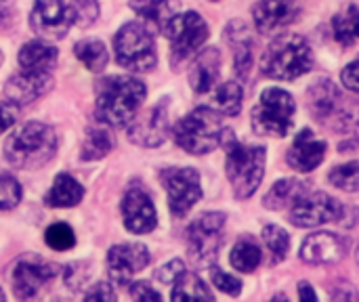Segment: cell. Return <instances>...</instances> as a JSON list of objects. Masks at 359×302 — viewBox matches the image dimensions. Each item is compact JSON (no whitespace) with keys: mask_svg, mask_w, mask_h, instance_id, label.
Listing matches in <instances>:
<instances>
[{"mask_svg":"<svg viewBox=\"0 0 359 302\" xmlns=\"http://www.w3.org/2000/svg\"><path fill=\"white\" fill-rule=\"evenodd\" d=\"M330 183L343 191H358L359 189V162H349L345 166H337L330 172Z\"/></svg>","mask_w":359,"mask_h":302,"instance_id":"cell-35","label":"cell"},{"mask_svg":"<svg viewBox=\"0 0 359 302\" xmlns=\"http://www.w3.org/2000/svg\"><path fill=\"white\" fill-rule=\"evenodd\" d=\"M219 67H221V55L217 48H206L202 50V55H198L191 71H189V82L191 88L198 95L210 92L217 86L219 80Z\"/></svg>","mask_w":359,"mask_h":302,"instance_id":"cell-21","label":"cell"},{"mask_svg":"<svg viewBox=\"0 0 359 302\" xmlns=\"http://www.w3.org/2000/svg\"><path fill=\"white\" fill-rule=\"evenodd\" d=\"M53 86L50 71H25L13 76L4 86V97L15 105H27L48 92Z\"/></svg>","mask_w":359,"mask_h":302,"instance_id":"cell-17","label":"cell"},{"mask_svg":"<svg viewBox=\"0 0 359 302\" xmlns=\"http://www.w3.org/2000/svg\"><path fill=\"white\" fill-rule=\"evenodd\" d=\"M223 137L221 118L210 107H198L185 116L175 128V141L181 149L194 156L212 151Z\"/></svg>","mask_w":359,"mask_h":302,"instance_id":"cell-5","label":"cell"},{"mask_svg":"<svg viewBox=\"0 0 359 302\" xmlns=\"http://www.w3.org/2000/svg\"><path fill=\"white\" fill-rule=\"evenodd\" d=\"M8 13H11V4H8V0H0V19L8 17Z\"/></svg>","mask_w":359,"mask_h":302,"instance_id":"cell-45","label":"cell"},{"mask_svg":"<svg viewBox=\"0 0 359 302\" xmlns=\"http://www.w3.org/2000/svg\"><path fill=\"white\" fill-rule=\"evenodd\" d=\"M84 298L86 301H116V292L109 284H97L84 294Z\"/></svg>","mask_w":359,"mask_h":302,"instance_id":"cell-42","label":"cell"},{"mask_svg":"<svg viewBox=\"0 0 359 302\" xmlns=\"http://www.w3.org/2000/svg\"><path fill=\"white\" fill-rule=\"evenodd\" d=\"M57 153V135L50 126L40 122H27L19 126L4 143L6 160L25 170L48 164Z\"/></svg>","mask_w":359,"mask_h":302,"instance_id":"cell-2","label":"cell"},{"mask_svg":"<svg viewBox=\"0 0 359 302\" xmlns=\"http://www.w3.org/2000/svg\"><path fill=\"white\" fill-rule=\"evenodd\" d=\"M72 23L74 13L72 6L65 4V0H36L29 15L32 29L48 40H61L72 27Z\"/></svg>","mask_w":359,"mask_h":302,"instance_id":"cell-13","label":"cell"},{"mask_svg":"<svg viewBox=\"0 0 359 302\" xmlns=\"http://www.w3.org/2000/svg\"><path fill=\"white\" fill-rule=\"evenodd\" d=\"M341 78H343V84H345L349 90L359 92V61L347 65V67L343 69V76H341Z\"/></svg>","mask_w":359,"mask_h":302,"instance_id":"cell-43","label":"cell"},{"mask_svg":"<svg viewBox=\"0 0 359 302\" xmlns=\"http://www.w3.org/2000/svg\"><path fill=\"white\" fill-rule=\"evenodd\" d=\"M0 63H2V53H0Z\"/></svg>","mask_w":359,"mask_h":302,"instance_id":"cell-47","label":"cell"},{"mask_svg":"<svg viewBox=\"0 0 359 302\" xmlns=\"http://www.w3.org/2000/svg\"><path fill=\"white\" fill-rule=\"evenodd\" d=\"M242 86L238 82H225L221 84L215 95H212V103L215 107L225 114V116H238L242 109Z\"/></svg>","mask_w":359,"mask_h":302,"instance_id":"cell-31","label":"cell"},{"mask_svg":"<svg viewBox=\"0 0 359 302\" xmlns=\"http://www.w3.org/2000/svg\"><path fill=\"white\" fill-rule=\"evenodd\" d=\"M130 296L135 301H162V296L156 290H151V286H147L145 282L130 284Z\"/></svg>","mask_w":359,"mask_h":302,"instance_id":"cell-41","label":"cell"},{"mask_svg":"<svg viewBox=\"0 0 359 302\" xmlns=\"http://www.w3.org/2000/svg\"><path fill=\"white\" fill-rule=\"evenodd\" d=\"M303 195H305V183L294 179H284L269 189L263 204L269 210H284L286 206H294Z\"/></svg>","mask_w":359,"mask_h":302,"instance_id":"cell-25","label":"cell"},{"mask_svg":"<svg viewBox=\"0 0 359 302\" xmlns=\"http://www.w3.org/2000/svg\"><path fill=\"white\" fill-rule=\"evenodd\" d=\"M294 124V101L286 90L267 88L252 109V128L267 137H286Z\"/></svg>","mask_w":359,"mask_h":302,"instance_id":"cell-7","label":"cell"},{"mask_svg":"<svg viewBox=\"0 0 359 302\" xmlns=\"http://www.w3.org/2000/svg\"><path fill=\"white\" fill-rule=\"evenodd\" d=\"M210 277H212V284H215L221 292H225V294H229V296H238V294L242 292L240 280H236L233 275L221 271L219 267H212V269H210Z\"/></svg>","mask_w":359,"mask_h":302,"instance_id":"cell-38","label":"cell"},{"mask_svg":"<svg viewBox=\"0 0 359 302\" xmlns=\"http://www.w3.org/2000/svg\"><path fill=\"white\" fill-rule=\"evenodd\" d=\"M162 185L168 193V206L175 219H183L200 200V174L194 168H166L160 172Z\"/></svg>","mask_w":359,"mask_h":302,"instance_id":"cell-10","label":"cell"},{"mask_svg":"<svg viewBox=\"0 0 359 302\" xmlns=\"http://www.w3.org/2000/svg\"><path fill=\"white\" fill-rule=\"evenodd\" d=\"M114 48H116V61L133 71H149L156 67V44L149 34V29L139 23V21H128L124 23L116 38H114Z\"/></svg>","mask_w":359,"mask_h":302,"instance_id":"cell-6","label":"cell"},{"mask_svg":"<svg viewBox=\"0 0 359 302\" xmlns=\"http://www.w3.org/2000/svg\"><path fill=\"white\" fill-rule=\"evenodd\" d=\"M345 208L339 200L326 193L303 195L290 210V223L301 229L320 227L326 223H337L343 217Z\"/></svg>","mask_w":359,"mask_h":302,"instance_id":"cell-11","label":"cell"},{"mask_svg":"<svg viewBox=\"0 0 359 302\" xmlns=\"http://www.w3.org/2000/svg\"><path fill=\"white\" fill-rule=\"evenodd\" d=\"M225 225V214L206 212L198 217L187 229L189 256L198 267H210L221 248V231Z\"/></svg>","mask_w":359,"mask_h":302,"instance_id":"cell-9","label":"cell"},{"mask_svg":"<svg viewBox=\"0 0 359 302\" xmlns=\"http://www.w3.org/2000/svg\"><path fill=\"white\" fill-rule=\"evenodd\" d=\"M72 13H74V21L80 27H88L97 21L99 17V2L97 0H72Z\"/></svg>","mask_w":359,"mask_h":302,"instance_id":"cell-36","label":"cell"},{"mask_svg":"<svg viewBox=\"0 0 359 302\" xmlns=\"http://www.w3.org/2000/svg\"><path fill=\"white\" fill-rule=\"evenodd\" d=\"M185 271L183 263L181 261H170L168 265H164L162 269H158L156 273V280H160L162 284H175V280Z\"/></svg>","mask_w":359,"mask_h":302,"instance_id":"cell-40","label":"cell"},{"mask_svg":"<svg viewBox=\"0 0 359 302\" xmlns=\"http://www.w3.org/2000/svg\"><path fill=\"white\" fill-rule=\"evenodd\" d=\"M221 141L227 149V177L233 193L238 200H248L263 181L265 149L240 143L231 130H223Z\"/></svg>","mask_w":359,"mask_h":302,"instance_id":"cell-3","label":"cell"},{"mask_svg":"<svg viewBox=\"0 0 359 302\" xmlns=\"http://www.w3.org/2000/svg\"><path fill=\"white\" fill-rule=\"evenodd\" d=\"M233 23H236L238 32H233V27L229 25L225 32V38L236 48V71H238V76L246 78V74L252 65V42H250L248 32H246V25L240 21H233Z\"/></svg>","mask_w":359,"mask_h":302,"instance_id":"cell-26","label":"cell"},{"mask_svg":"<svg viewBox=\"0 0 359 302\" xmlns=\"http://www.w3.org/2000/svg\"><path fill=\"white\" fill-rule=\"evenodd\" d=\"M114 147L111 135L103 128H88L86 137H84V145H82V160L90 162V160H101L105 158Z\"/></svg>","mask_w":359,"mask_h":302,"instance_id":"cell-32","label":"cell"},{"mask_svg":"<svg viewBox=\"0 0 359 302\" xmlns=\"http://www.w3.org/2000/svg\"><path fill=\"white\" fill-rule=\"evenodd\" d=\"M332 29L334 38L343 46H351L355 40H359V8L355 4L345 6L334 19H332Z\"/></svg>","mask_w":359,"mask_h":302,"instance_id":"cell-27","label":"cell"},{"mask_svg":"<svg viewBox=\"0 0 359 302\" xmlns=\"http://www.w3.org/2000/svg\"><path fill=\"white\" fill-rule=\"evenodd\" d=\"M120 210H122L124 227L130 233H137V235L149 233L158 225V214H156L154 202L141 185H133L126 191V195L122 198Z\"/></svg>","mask_w":359,"mask_h":302,"instance_id":"cell-14","label":"cell"},{"mask_svg":"<svg viewBox=\"0 0 359 302\" xmlns=\"http://www.w3.org/2000/svg\"><path fill=\"white\" fill-rule=\"evenodd\" d=\"M59 273V265L46 263L40 256H25L17 263L13 271V292L21 301L36 298L40 290L53 282Z\"/></svg>","mask_w":359,"mask_h":302,"instance_id":"cell-12","label":"cell"},{"mask_svg":"<svg viewBox=\"0 0 359 302\" xmlns=\"http://www.w3.org/2000/svg\"><path fill=\"white\" fill-rule=\"evenodd\" d=\"M358 263H359V250H358Z\"/></svg>","mask_w":359,"mask_h":302,"instance_id":"cell-48","label":"cell"},{"mask_svg":"<svg viewBox=\"0 0 359 302\" xmlns=\"http://www.w3.org/2000/svg\"><path fill=\"white\" fill-rule=\"evenodd\" d=\"M151 256L143 244H120L107 252V269L114 284H128L135 273H141L149 265Z\"/></svg>","mask_w":359,"mask_h":302,"instance_id":"cell-15","label":"cell"},{"mask_svg":"<svg viewBox=\"0 0 359 302\" xmlns=\"http://www.w3.org/2000/svg\"><path fill=\"white\" fill-rule=\"evenodd\" d=\"M44 240H46V246L57 250V252H63V250H69L74 248L76 244V235H74V229L65 223H55L46 229L44 233Z\"/></svg>","mask_w":359,"mask_h":302,"instance_id":"cell-33","label":"cell"},{"mask_svg":"<svg viewBox=\"0 0 359 302\" xmlns=\"http://www.w3.org/2000/svg\"><path fill=\"white\" fill-rule=\"evenodd\" d=\"M133 11L139 13L147 23H151L156 29H166L170 19L179 11V0H133Z\"/></svg>","mask_w":359,"mask_h":302,"instance_id":"cell-24","label":"cell"},{"mask_svg":"<svg viewBox=\"0 0 359 302\" xmlns=\"http://www.w3.org/2000/svg\"><path fill=\"white\" fill-rule=\"evenodd\" d=\"M311 48L307 40L299 34L278 36L263 55L261 71L273 80H294L309 71Z\"/></svg>","mask_w":359,"mask_h":302,"instance_id":"cell-4","label":"cell"},{"mask_svg":"<svg viewBox=\"0 0 359 302\" xmlns=\"http://www.w3.org/2000/svg\"><path fill=\"white\" fill-rule=\"evenodd\" d=\"M299 15L294 0H261L252 8L255 25L261 34H271L278 27L292 23Z\"/></svg>","mask_w":359,"mask_h":302,"instance_id":"cell-20","label":"cell"},{"mask_svg":"<svg viewBox=\"0 0 359 302\" xmlns=\"http://www.w3.org/2000/svg\"><path fill=\"white\" fill-rule=\"evenodd\" d=\"M135 122L128 128V139L141 147H158L164 143L168 135V99H162L154 109H149L141 118H133Z\"/></svg>","mask_w":359,"mask_h":302,"instance_id":"cell-16","label":"cell"},{"mask_svg":"<svg viewBox=\"0 0 359 302\" xmlns=\"http://www.w3.org/2000/svg\"><path fill=\"white\" fill-rule=\"evenodd\" d=\"M299 298H301V301H316L318 296H316V292L311 290L309 284H301V286H299Z\"/></svg>","mask_w":359,"mask_h":302,"instance_id":"cell-44","label":"cell"},{"mask_svg":"<svg viewBox=\"0 0 359 302\" xmlns=\"http://www.w3.org/2000/svg\"><path fill=\"white\" fill-rule=\"evenodd\" d=\"M17 116H19V105L11 103L8 99L0 101V132L11 128L17 122Z\"/></svg>","mask_w":359,"mask_h":302,"instance_id":"cell-39","label":"cell"},{"mask_svg":"<svg viewBox=\"0 0 359 302\" xmlns=\"http://www.w3.org/2000/svg\"><path fill=\"white\" fill-rule=\"evenodd\" d=\"M170 298L172 301H212V294L198 275L183 271L175 280V290Z\"/></svg>","mask_w":359,"mask_h":302,"instance_id":"cell-28","label":"cell"},{"mask_svg":"<svg viewBox=\"0 0 359 302\" xmlns=\"http://www.w3.org/2000/svg\"><path fill=\"white\" fill-rule=\"evenodd\" d=\"M229 261H231L233 269H238L242 273H252L261 265V248L252 240L244 238L231 250V259Z\"/></svg>","mask_w":359,"mask_h":302,"instance_id":"cell-30","label":"cell"},{"mask_svg":"<svg viewBox=\"0 0 359 302\" xmlns=\"http://www.w3.org/2000/svg\"><path fill=\"white\" fill-rule=\"evenodd\" d=\"M326 141L318 139L311 130H301L288 151V164L299 172H309L318 168L326 156Z\"/></svg>","mask_w":359,"mask_h":302,"instance_id":"cell-19","label":"cell"},{"mask_svg":"<svg viewBox=\"0 0 359 302\" xmlns=\"http://www.w3.org/2000/svg\"><path fill=\"white\" fill-rule=\"evenodd\" d=\"M76 57L80 59V63H84V67H88L90 71H103L107 65V50L103 46L101 40L88 38V40H80L74 46Z\"/></svg>","mask_w":359,"mask_h":302,"instance_id":"cell-29","label":"cell"},{"mask_svg":"<svg viewBox=\"0 0 359 302\" xmlns=\"http://www.w3.org/2000/svg\"><path fill=\"white\" fill-rule=\"evenodd\" d=\"M166 38L170 40V61L172 67L179 69L181 63H185L208 38V25L206 21L189 11L183 15H175L170 23L164 29Z\"/></svg>","mask_w":359,"mask_h":302,"instance_id":"cell-8","label":"cell"},{"mask_svg":"<svg viewBox=\"0 0 359 302\" xmlns=\"http://www.w3.org/2000/svg\"><path fill=\"white\" fill-rule=\"evenodd\" d=\"M347 254V244L337 233H313L303 242L301 259L309 265H334Z\"/></svg>","mask_w":359,"mask_h":302,"instance_id":"cell-18","label":"cell"},{"mask_svg":"<svg viewBox=\"0 0 359 302\" xmlns=\"http://www.w3.org/2000/svg\"><path fill=\"white\" fill-rule=\"evenodd\" d=\"M21 202V185L8 174L0 177V210H11Z\"/></svg>","mask_w":359,"mask_h":302,"instance_id":"cell-37","label":"cell"},{"mask_svg":"<svg viewBox=\"0 0 359 302\" xmlns=\"http://www.w3.org/2000/svg\"><path fill=\"white\" fill-rule=\"evenodd\" d=\"M145 84L133 76H109L97 86V118L114 128L126 126L145 99Z\"/></svg>","mask_w":359,"mask_h":302,"instance_id":"cell-1","label":"cell"},{"mask_svg":"<svg viewBox=\"0 0 359 302\" xmlns=\"http://www.w3.org/2000/svg\"><path fill=\"white\" fill-rule=\"evenodd\" d=\"M57 63V48L44 40L23 44L19 50V65L25 71H50Z\"/></svg>","mask_w":359,"mask_h":302,"instance_id":"cell-22","label":"cell"},{"mask_svg":"<svg viewBox=\"0 0 359 302\" xmlns=\"http://www.w3.org/2000/svg\"><path fill=\"white\" fill-rule=\"evenodd\" d=\"M4 301V292H2V290H0V302Z\"/></svg>","mask_w":359,"mask_h":302,"instance_id":"cell-46","label":"cell"},{"mask_svg":"<svg viewBox=\"0 0 359 302\" xmlns=\"http://www.w3.org/2000/svg\"><path fill=\"white\" fill-rule=\"evenodd\" d=\"M84 198V189L82 185L69 177V174H57L55 177V183L50 187V191L46 193L44 202L46 206L50 208H72V206H78Z\"/></svg>","mask_w":359,"mask_h":302,"instance_id":"cell-23","label":"cell"},{"mask_svg":"<svg viewBox=\"0 0 359 302\" xmlns=\"http://www.w3.org/2000/svg\"><path fill=\"white\" fill-rule=\"evenodd\" d=\"M263 242H265L267 248L271 250L276 263H280V261L286 259L288 248H290V238H288V233H286L284 229L273 227V225L265 227V229H263Z\"/></svg>","mask_w":359,"mask_h":302,"instance_id":"cell-34","label":"cell"}]
</instances>
